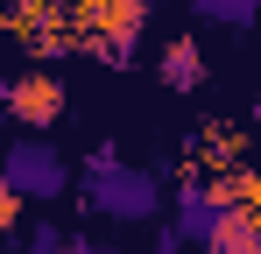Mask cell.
<instances>
[{
  "label": "cell",
  "mask_w": 261,
  "mask_h": 254,
  "mask_svg": "<svg viewBox=\"0 0 261 254\" xmlns=\"http://www.w3.org/2000/svg\"><path fill=\"white\" fill-rule=\"evenodd\" d=\"M163 176L170 169H134L120 163V148H92L85 156V205L99 219H120V226H148L163 212Z\"/></svg>",
  "instance_id": "cell-1"
},
{
  "label": "cell",
  "mask_w": 261,
  "mask_h": 254,
  "mask_svg": "<svg viewBox=\"0 0 261 254\" xmlns=\"http://www.w3.org/2000/svg\"><path fill=\"white\" fill-rule=\"evenodd\" d=\"M0 191L21 198V205H49V198L71 191V163L49 148L43 134H21V141L0 148Z\"/></svg>",
  "instance_id": "cell-2"
},
{
  "label": "cell",
  "mask_w": 261,
  "mask_h": 254,
  "mask_svg": "<svg viewBox=\"0 0 261 254\" xmlns=\"http://www.w3.org/2000/svg\"><path fill=\"white\" fill-rule=\"evenodd\" d=\"M7 120H21V127H57L64 120V78L57 71H21V78L7 85Z\"/></svg>",
  "instance_id": "cell-3"
},
{
  "label": "cell",
  "mask_w": 261,
  "mask_h": 254,
  "mask_svg": "<svg viewBox=\"0 0 261 254\" xmlns=\"http://www.w3.org/2000/svg\"><path fill=\"white\" fill-rule=\"evenodd\" d=\"M219 212H226V198H219L205 176H184V191H176V219H170V233L176 240H205L219 226Z\"/></svg>",
  "instance_id": "cell-4"
},
{
  "label": "cell",
  "mask_w": 261,
  "mask_h": 254,
  "mask_svg": "<svg viewBox=\"0 0 261 254\" xmlns=\"http://www.w3.org/2000/svg\"><path fill=\"white\" fill-rule=\"evenodd\" d=\"M198 254H261V226L247 219V212L226 198V212H219V226L198 240Z\"/></svg>",
  "instance_id": "cell-5"
},
{
  "label": "cell",
  "mask_w": 261,
  "mask_h": 254,
  "mask_svg": "<svg viewBox=\"0 0 261 254\" xmlns=\"http://www.w3.org/2000/svg\"><path fill=\"white\" fill-rule=\"evenodd\" d=\"M155 78L170 85V92H191V85L205 78V64H198V42H170V49H163V64H155Z\"/></svg>",
  "instance_id": "cell-6"
},
{
  "label": "cell",
  "mask_w": 261,
  "mask_h": 254,
  "mask_svg": "<svg viewBox=\"0 0 261 254\" xmlns=\"http://www.w3.org/2000/svg\"><path fill=\"white\" fill-rule=\"evenodd\" d=\"M191 14L198 21H219V29H254L261 0H191Z\"/></svg>",
  "instance_id": "cell-7"
},
{
  "label": "cell",
  "mask_w": 261,
  "mask_h": 254,
  "mask_svg": "<svg viewBox=\"0 0 261 254\" xmlns=\"http://www.w3.org/2000/svg\"><path fill=\"white\" fill-rule=\"evenodd\" d=\"M219 198H233V205H240V212L261 226V176H254V169H233V176L219 184Z\"/></svg>",
  "instance_id": "cell-8"
},
{
  "label": "cell",
  "mask_w": 261,
  "mask_h": 254,
  "mask_svg": "<svg viewBox=\"0 0 261 254\" xmlns=\"http://www.w3.org/2000/svg\"><path fill=\"white\" fill-rule=\"evenodd\" d=\"M64 240H71L64 226H36V233L21 240V254H64Z\"/></svg>",
  "instance_id": "cell-9"
},
{
  "label": "cell",
  "mask_w": 261,
  "mask_h": 254,
  "mask_svg": "<svg viewBox=\"0 0 261 254\" xmlns=\"http://www.w3.org/2000/svg\"><path fill=\"white\" fill-rule=\"evenodd\" d=\"M64 254H120V247H113V240H92V233H71Z\"/></svg>",
  "instance_id": "cell-10"
},
{
  "label": "cell",
  "mask_w": 261,
  "mask_h": 254,
  "mask_svg": "<svg viewBox=\"0 0 261 254\" xmlns=\"http://www.w3.org/2000/svg\"><path fill=\"white\" fill-rule=\"evenodd\" d=\"M0 120H7V85H0Z\"/></svg>",
  "instance_id": "cell-11"
},
{
  "label": "cell",
  "mask_w": 261,
  "mask_h": 254,
  "mask_svg": "<svg viewBox=\"0 0 261 254\" xmlns=\"http://www.w3.org/2000/svg\"><path fill=\"white\" fill-rule=\"evenodd\" d=\"M254 127H261V92H254Z\"/></svg>",
  "instance_id": "cell-12"
},
{
  "label": "cell",
  "mask_w": 261,
  "mask_h": 254,
  "mask_svg": "<svg viewBox=\"0 0 261 254\" xmlns=\"http://www.w3.org/2000/svg\"><path fill=\"white\" fill-rule=\"evenodd\" d=\"M155 254H163V247H155Z\"/></svg>",
  "instance_id": "cell-13"
}]
</instances>
